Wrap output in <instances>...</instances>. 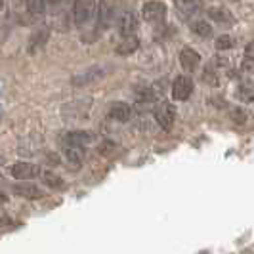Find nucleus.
Instances as JSON below:
<instances>
[{"instance_id":"nucleus-13","label":"nucleus","mask_w":254,"mask_h":254,"mask_svg":"<svg viewBox=\"0 0 254 254\" xmlns=\"http://www.w3.org/2000/svg\"><path fill=\"white\" fill-rule=\"evenodd\" d=\"M138 48H140L138 37H127L117 44V54H119V56H130V54H134Z\"/></svg>"},{"instance_id":"nucleus-30","label":"nucleus","mask_w":254,"mask_h":254,"mask_svg":"<svg viewBox=\"0 0 254 254\" xmlns=\"http://www.w3.org/2000/svg\"><path fill=\"white\" fill-rule=\"evenodd\" d=\"M2 10H4V2H0V12H2Z\"/></svg>"},{"instance_id":"nucleus-29","label":"nucleus","mask_w":254,"mask_h":254,"mask_svg":"<svg viewBox=\"0 0 254 254\" xmlns=\"http://www.w3.org/2000/svg\"><path fill=\"white\" fill-rule=\"evenodd\" d=\"M6 201H8V197H6V195L0 191V203H6Z\"/></svg>"},{"instance_id":"nucleus-19","label":"nucleus","mask_w":254,"mask_h":254,"mask_svg":"<svg viewBox=\"0 0 254 254\" xmlns=\"http://www.w3.org/2000/svg\"><path fill=\"white\" fill-rule=\"evenodd\" d=\"M208 15L218 21V23H233V17H231V13L228 10H224V8H210L208 10Z\"/></svg>"},{"instance_id":"nucleus-7","label":"nucleus","mask_w":254,"mask_h":254,"mask_svg":"<svg viewBox=\"0 0 254 254\" xmlns=\"http://www.w3.org/2000/svg\"><path fill=\"white\" fill-rule=\"evenodd\" d=\"M94 140H96V134L88 132V130H75L65 136V141L69 143V147H84Z\"/></svg>"},{"instance_id":"nucleus-12","label":"nucleus","mask_w":254,"mask_h":254,"mask_svg":"<svg viewBox=\"0 0 254 254\" xmlns=\"http://www.w3.org/2000/svg\"><path fill=\"white\" fill-rule=\"evenodd\" d=\"M115 19V4L111 2H100V12H98V25L102 29H107V27L113 23Z\"/></svg>"},{"instance_id":"nucleus-14","label":"nucleus","mask_w":254,"mask_h":254,"mask_svg":"<svg viewBox=\"0 0 254 254\" xmlns=\"http://www.w3.org/2000/svg\"><path fill=\"white\" fill-rule=\"evenodd\" d=\"M102 75H103L102 67H92L86 73H78V75L73 78V84H86V82L94 80V78H100Z\"/></svg>"},{"instance_id":"nucleus-28","label":"nucleus","mask_w":254,"mask_h":254,"mask_svg":"<svg viewBox=\"0 0 254 254\" xmlns=\"http://www.w3.org/2000/svg\"><path fill=\"white\" fill-rule=\"evenodd\" d=\"M113 147H115L113 143H109V141H105V143H103L102 147H100V151H102L103 155H109V153H111V151H109V149H113Z\"/></svg>"},{"instance_id":"nucleus-26","label":"nucleus","mask_w":254,"mask_h":254,"mask_svg":"<svg viewBox=\"0 0 254 254\" xmlns=\"http://www.w3.org/2000/svg\"><path fill=\"white\" fill-rule=\"evenodd\" d=\"M231 119H233L235 123H239V125H243V123L247 121V115L243 113L241 109H233V111H231Z\"/></svg>"},{"instance_id":"nucleus-2","label":"nucleus","mask_w":254,"mask_h":254,"mask_svg":"<svg viewBox=\"0 0 254 254\" xmlns=\"http://www.w3.org/2000/svg\"><path fill=\"white\" fill-rule=\"evenodd\" d=\"M155 121H157V125L163 128V130H172L174 127V119H176V109H174V105L168 102H163L159 103L157 107H155Z\"/></svg>"},{"instance_id":"nucleus-1","label":"nucleus","mask_w":254,"mask_h":254,"mask_svg":"<svg viewBox=\"0 0 254 254\" xmlns=\"http://www.w3.org/2000/svg\"><path fill=\"white\" fill-rule=\"evenodd\" d=\"M98 12H100V4L98 2H86V0H80L73 4V17H75V23L78 27H84L90 21H98Z\"/></svg>"},{"instance_id":"nucleus-4","label":"nucleus","mask_w":254,"mask_h":254,"mask_svg":"<svg viewBox=\"0 0 254 254\" xmlns=\"http://www.w3.org/2000/svg\"><path fill=\"white\" fill-rule=\"evenodd\" d=\"M165 13H166V6L163 2H145L141 6V15L145 21L149 23H159L165 19Z\"/></svg>"},{"instance_id":"nucleus-11","label":"nucleus","mask_w":254,"mask_h":254,"mask_svg":"<svg viewBox=\"0 0 254 254\" xmlns=\"http://www.w3.org/2000/svg\"><path fill=\"white\" fill-rule=\"evenodd\" d=\"M130 115H132V107L125 102H113L109 107V117L113 121H119V123H127Z\"/></svg>"},{"instance_id":"nucleus-9","label":"nucleus","mask_w":254,"mask_h":254,"mask_svg":"<svg viewBox=\"0 0 254 254\" xmlns=\"http://www.w3.org/2000/svg\"><path fill=\"white\" fill-rule=\"evenodd\" d=\"M199 64H201V56L193 48H184V50L180 52V65L184 67V71L193 73L199 67Z\"/></svg>"},{"instance_id":"nucleus-8","label":"nucleus","mask_w":254,"mask_h":254,"mask_svg":"<svg viewBox=\"0 0 254 254\" xmlns=\"http://www.w3.org/2000/svg\"><path fill=\"white\" fill-rule=\"evenodd\" d=\"M48 40H50V29H48V27L37 29V31L31 35V38H29V46H27L29 54H35V52H38L40 48H44V44H46Z\"/></svg>"},{"instance_id":"nucleus-24","label":"nucleus","mask_w":254,"mask_h":254,"mask_svg":"<svg viewBox=\"0 0 254 254\" xmlns=\"http://www.w3.org/2000/svg\"><path fill=\"white\" fill-rule=\"evenodd\" d=\"M233 46V38L229 35H222L216 38V50H229Z\"/></svg>"},{"instance_id":"nucleus-3","label":"nucleus","mask_w":254,"mask_h":254,"mask_svg":"<svg viewBox=\"0 0 254 254\" xmlns=\"http://www.w3.org/2000/svg\"><path fill=\"white\" fill-rule=\"evenodd\" d=\"M193 92V80L188 75H180L174 82H172V98L176 102H186Z\"/></svg>"},{"instance_id":"nucleus-25","label":"nucleus","mask_w":254,"mask_h":254,"mask_svg":"<svg viewBox=\"0 0 254 254\" xmlns=\"http://www.w3.org/2000/svg\"><path fill=\"white\" fill-rule=\"evenodd\" d=\"M241 69L245 71V73H249V75H254V60H243L241 64Z\"/></svg>"},{"instance_id":"nucleus-6","label":"nucleus","mask_w":254,"mask_h":254,"mask_svg":"<svg viewBox=\"0 0 254 254\" xmlns=\"http://www.w3.org/2000/svg\"><path fill=\"white\" fill-rule=\"evenodd\" d=\"M10 174L15 180H33L40 176L42 172H40L38 166L31 165V163H15V165L10 166Z\"/></svg>"},{"instance_id":"nucleus-18","label":"nucleus","mask_w":254,"mask_h":254,"mask_svg":"<svg viewBox=\"0 0 254 254\" xmlns=\"http://www.w3.org/2000/svg\"><path fill=\"white\" fill-rule=\"evenodd\" d=\"M237 96H239L241 102L253 103L254 102V84L253 82H243L241 86L237 88Z\"/></svg>"},{"instance_id":"nucleus-21","label":"nucleus","mask_w":254,"mask_h":254,"mask_svg":"<svg viewBox=\"0 0 254 254\" xmlns=\"http://www.w3.org/2000/svg\"><path fill=\"white\" fill-rule=\"evenodd\" d=\"M136 100L141 103H149L157 100V92L153 88H140L136 92Z\"/></svg>"},{"instance_id":"nucleus-15","label":"nucleus","mask_w":254,"mask_h":254,"mask_svg":"<svg viewBox=\"0 0 254 254\" xmlns=\"http://www.w3.org/2000/svg\"><path fill=\"white\" fill-rule=\"evenodd\" d=\"M199 8H201V2H176V10L180 12L182 17H191V15H195V13L199 12Z\"/></svg>"},{"instance_id":"nucleus-5","label":"nucleus","mask_w":254,"mask_h":254,"mask_svg":"<svg viewBox=\"0 0 254 254\" xmlns=\"http://www.w3.org/2000/svg\"><path fill=\"white\" fill-rule=\"evenodd\" d=\"M138 15L136 12H125L121 13V17H119V21H117V27H119V33L123 35V38L127 37H134V33H136V29H138Z\"/></svg>"},{"instance_id":"nucleus-31","label":"nucleus","mask_w":254,"mask_h":254,"mask_svg":"<svg viewBox=\"0 0 254 254\" xmlns=\"http://www.w3.org/2000/svg\"><path fill=\"white\" fill-rule=\"evenodd\" d=\"M0 182H2V176H0Z\"/></svg>"},{"instance_id":"nucleus-10","label":"nucleus","mask_w":254,"mask_h":254,"mask_svg":"<svg viewBox=\"0 0 254 254\" xmlns=\"http://www.w3.org/2000/svg\"><path fill=\"white\" fill-rule=\"evenodd\" d=\"M12 191L19 197H25V199H42L44 197V191L35 184H19V186H13Z\"/></svg>"},{"instance_id":"nucleus-27","label":"nucleus","mask_w":254,"mask_h":254,"mask_svg":"<svg viewBox=\"0 0 254 254\" xmlns=\"http://www.w3.org/2000/svg\"><path fill=\"white\" fill-rule=\"evenodd\" d=\"M245 58H247V60H254V40L251 44H247V48H245Z\"/></svg>"},{"instance_id":"nucleus-17","label":"nucleus","mask_w":254,"mask_h":254,"mask_svg":"<svg viewBox=\"0 0 254 254\" xmlns=\"http://www.w3.org/2000/svg\"><path fill=\"white\" fill-rule=\"evenodd\" d=\"M86 157V151L84 147H67L65 149V159L71 163V165H80Z\"/></svg>"},{"instance_id":"nucleus-23","label":"nucleus","mask_w":254,"mask_h":254,"mask_svg":"<svg viewBox=\"0 0 254 254\" xmlns=\"http://www.w3.org/2000/svg\"><path fill=\"white\" fill-rule=\"evenodd\" d=\"M203 80L204 82H208V84H212V86H216L218 84V71L214 69V65H208V67L204 69Z\"/></svg>"},{"instance_id":"nucleus-20","label":"nucleus","mask_w":254,"mask_h":254,"mask_svg":"<svg viewBox=\"0 0 254 254\" xmlns=\"http://www.w3.org/2000/svg\"><path fill=\"white\" fill-rule=\"evenodd\" d=\"M191 31L201 38H206L212 35V27H210V23H206V21H203V19H201V21H195V23L191 25Z\"/></svg>"},{"instance_id":"nucleus-22","label":"nucleus","mask_w":254,"mask_h":254,"mask_svg":"<svg viewBox=\"0 0 254 254\" xmlns=\"http://www.w3.org/2000/svg\"><path fill=\"white\" fill-rule=\"evenodd\" d=\"M46 2H42V0H31V2H27L25 8L29 13H33V15H42L44 10H46Z\"/></svg>"},{"instance_id":"nucleus-16","label":"nucleus","mask_w":254,"mask_h":254,"mask_svg":"<svg viewBox=\"0 0 254 254\" xmlns=\"http://www.w3.org/2000/svg\"><path fill=\"white\" fill-rule=\"evenodd\" d=\"M40 178H42V182L48 186V188H52V190H64V180L60 178L56 172H50V170H46V172H42L40 174Z\"/></svg>"}]
</instances>
